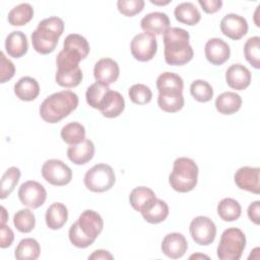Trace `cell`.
I'll list each match as a JSON object with an SVG mask.
<instances>
[{
    "instance_id": "cell-45",
    "label": "cell",
    "mask_w": 260,
    "mask_h": 260,
    "mask_svg": "<svg viewBox=\"0 0 260 260\" xmlns=\"http://www.w3.org/2000/svg\"><path fill=\"white\" fill-rule=\"evenodd\" d=\"M198 3L206 13H215L222 6L221 0H198Z\"/></svg>"
},
{
    "instance_id": "cell-33",
    "label": "cell",
    "mask_w": 260,
    "mask_h": 260,
    "mask_svg": "<svg viewBox=\"0 0 260 260\" xmlns=\"http://www.w3.org/2000/svg\"><path fill=\"white\" fill-rule=\"evenodd\" d=\"M217 214L224 221H235L242 213L240 203L233 198H223L217 204Z\"/></svg>"
},
{
    "instance_id": "cell-46",
    "label": "cell",
    "mask_w": 260,
    "mask_h": 260,
    "mask_svg": "<svg viewBox=\"0 0 260 260\" xmlns=\"http://www.w3.org/2000/svg\"><path fill=\"white\" fill-rule=\"evenodd\" d=\"M259 211H260V201L256 200L252 202L248 207V216L251 221H253L255 224H259Z\"/></svg>"
},
{
    "instance_id": "cell-47",
    "label": "cell",
    "mask_w": 260,
    "mask_h": 260,
    "mask_svg": "<svg viewBox=\"0 0 260 260\" xmlns=\"http://www.w3.org/2000/svg\"><path fill=\"white\" fill-rule=\"evenodd\" d=\"M113 255L107 251V250H102V249H99V250H95L93 251L89 256H88V259H94V260H100V259H103V260H107V259H113Z\"/></svg>"
},
{
    "instance_id": "cell-17",
    "label": "cell",
    "mask_w": 260,
    "mask_h": 260,
    "mask_svg": "<svg viewBox=\"0 0 260 260\" xmlns=\"http://www.w3.org/2000/svg\"><path fill=\"white\" fill-rule=\"evenodd\" d=\"M162 253L172 259H179L186 253L188 242L181 233H170L165 236L160 245Z\"/></svg>"
},
{
    "instance_id": "cell-44",
    "label": "cell",
    "mask_w": 260,
    "mask_h": 260,
    "mask_svg": "<svg viewBox=\"0 0 260 260\" xmlns=\"http://www.w3.org/2000/svg\"><path fill=\"white\" fill-rule=\"evenodd\" d=\"M14 240V234L12 230L6 225L1 224V236H0V247L2 249H5L7 247H10Z\"/></svg>"
},
{
    "instance_id": "cell-35",
    "label": "cell",
    "mask_w": 260,
    "mask_h": 260,
    "mask_svg": "<svg viewBox=\"0 0 260 260\" xmlns=\"http://www.w3.org/2000/svg\"><path fill=\"white\" fill-rule=\"evenodd\" d=\"M185 104L183 92L177 93H158L157 105L167 113H176L180 111Z\"/></svg>"
},
{
    "instance_id": "cell-12",
    "label": "cell",
    "mask_w": 260,
    "mask_h": 260,
    "mask_svg": "<svg viewBox=\"0 0 260 260\" xmlns=\"http://www.w3.org/2000/svg\"><path fill=\"white\" fill-rule=\"evenodd\" d=\"M130 51L132 56L140 62L151 60L157 51L155 37L145 32L136 35L131 41Z\"/></svg>"
},
{
    "instance_id": "cell-20",
    "label": "cell",
    "mask_w": 260,
    "mask_h": 260,
    "mask_svg": "<svg viewBox=\"0 0 260 260\" xmlns=\"http://www.w3.org/2000/svg\"><path fill=\"white\" fill-rule=\"evenodd\" d=\"M94 151L93 142L85 138L77 144L70 145L67 148V156L75 165H85L93 157Z\"/></svg>"
},
{
    "instance_id": "cell-14",
    "label": "cell",
    "mask_w": 260,
    "mask_h": 260,
    "mask_svg": "<svg viewBox=\"0 0 260 260\" xmlns=\"http://www.w3.org/2000/svg\"><path fill=\"white\" fill-rule=\"evenodd\" d=\"M236 185L241 190H246L254 194L260 193V169L253 167H242L234 176Z\"/></svg>"
},
{
    "instance_id": "cell-15",
    "label": "cell",
    "mask_w": 260,
    "mask_h": 260,
    "mask_svg": "<svg viewBox=\"0 0 260 260\" xmlns=\"http://www.w3.org/2000/svg\"><path fill=\"white\" fill-rule=\"evenodd\" d=\"M205 57L213 65H221L230 59L231 49L226 42L219 38L209 39L204 47Z\"/></svg>"
},
{
    "instance_id": "cell-26",
    "label": "cell",
    "mask_w": 260,
    "mask_h": 260,
    "mask_svg": "<svg viewBox=\"0 0 260 260\" xmlns=\"http://www.w3.org/2000/svg\"><path fill=\"white\" fill-rule=\"evenodd\" d=\"M68 218V210L67 207L61 202L52 203L45 215L46 224L51 230H59L61 229L67 221Z\"/></svg>"
},
{
    "instance_id": "cell-10",
    "label": "cell",
    "mask_w": 260,
    "mask_h": 260,
    "mask_svg": "<svg viewBox=\"0 0 260 260\" xmlns=\"http://www.w3.org/2000/svg\"><path fill=\"white\" fill-rule=\"evenodd\" d=\"M190 235L193 241L200 246H208L213 243L216 236V226L207 216H196L190 222Z\"/></svg>"
},
{
    "instance_id": "cell-40",
    "label": "cell",
    "mask_w": 260,
    "mask_h": 260,
    "mask_svg": "<svg viewBox=\"0 0 260 260\" xmlns=\"http://www.w3.org/2000/svg\"><path fill=\"white\" fill-rule=\"evenodd\" d=\"M244 55L246 60L255 68H260V38L251 37L244 45Z\"/></svg>"
},
{
    "instance_id": "cell-31",
    "label": "cell",
    "mask_w": 260,
    "mask_h": 260,
    "mask_svg": "<svg viewBox=\"0 0 260 260\" xmlns=\"http://www.w3.org/2000/svg\"><path fill=\"white\" fill-rule=\"evenodd\" d=\"M111 90L109 85L103 84L101 82H94L91 85H89L85 92V99L88 106H90L93 109L101 110L105 100L107 98L108 92Z\"/></svg>"
},
{
    "instance_id": "cell-11",
    "label": "cell",
    "mask_w": 260,
    "mask_h": 260,
    "mask_svg": "<svg viewBox=\"0 0 260 260\" xmlns=\"http://www.w3.org/2000/svg\"><path fill=\"white\" fill-rule=\"evenodd\" d=\"M17 194L20 202L32 209L41 207L47 199L45 187L41 183L32 180L22 183Z\"/></svg>"
},
{
    "instance_id": "cell-24",
    "label": "cell",
    "mask_w": 260,
    "mask_h": 260,
    "mask_svg": "<svg viewBox=\"0 0 260 260\" xmlns=\"http://www.w3.org/2000/svg\"><path fill=\"white\" fill-rule=\"evenodd\" d=\"M184 81L180 75L174 72H164L156 79L158 93L183 92Z\"/></svg>"
},
{
    "instance_id": "cell-19",
    "label": "cell",
    "mask_w": 260,
    "mask_h": 260,
    "mask_svg": "<svg viewBox=\"0 0 260 260\" xmlns=\"http://www.w3.org/2000/svg\"><path fill=\"white\" fill-rule=\"evenodd\" d=\"M251 72L243 64L231 65L225 71V81L228 85L236 90H244L251 83Z\"/></svg>"
},
{
    "instance_id": "cell-42",
    "label": "cell",
    "mask_w": 260,
    "mask_h": 260,
    "mask_svg": "<svg viewBox=\"0 0 260 260\" xmlns=\"http://www.w3.org/2000/svg\"><path fill=\"white\" fill-rule=\"evenodd\" d=\"M144 4L143 0H119L117 2V8L123 15L131 17L141 12Z\"/></svg>"
},
{
    "instance_id": "cell-6",
    "label": "cell",
    "mask_w": 260,
    "mask_h": 260,
    "mask_svg": "<svg viewBox=\"0 0 260 260\" xmlns=\"http://www.w3.org/2000/svg\"><path fill=\"white\" fill-rule=\"evenodd\" d=\"M198 166L189 157H178L173 165V171L169 176L171 187L179 193L192 191L198 182Z\"/></svg>"
},
{
    "instance_id": "cell-41",
    "label": "cell",
    "mask_w": 260,
    "mask_h": 260,
    "mask_svg": "<svg viewBox=\"0 0 260 260\" xmlns=\"http://www.w3.org/2000/svg\"><path fill=\"white\" fill-rule=\"evenodd\" d=\"M129 98L133 104L136 105H146L152 99L151 89L142 83L133 84L128 90Z\"/></svg>"
},
{
    "instance_id": "cell-3",
    "label": "cell",
    "mask_w": 260,
    "mask_h": 260,
    "mask_svg": "<svg viewBox=\"0 0 260 260\" xmlns=\"http://www.w3.org/2000/svg\"><path fill=\"white\" fill-rule=\"evenodd\" d=\"M78 106V96L71 90H61L47 96L40 107L41 118L50 124L60 122Z\"/></svg>"
},
{
    "instance_id": "cell-1",
    "label": "cell",
    "mask_w": 260,
    "mask_h": 260,
    "mask_svg": "<svg viewBox=\"0 0 260 260\" xmlns=\"http://www.w3.org/2000/svg\"><path fill=\"white\" fill-rule=\"evenodd\" d=\"M104 228L102 216L94 210H84L77 220L70 225L68 236L71 244L77 248L92 245Z\"/></svg>"
},
{
    "instance_id": "cell-32",
    "label": "cell",
    "mask_w": 260,
    "mask_h": 260,
    "mask_svg": "<svg viewBox=\"0 0 260 260\" xmlns=\"http://www.w3.org/2000/svg\"><path fill=\"white\" fill-rule=\"evenodd\" d=\"M34 13V8L29 3H20L8 12L7 19L11 25L21 26L31 20Z\"/></svg>"
},
{
    "instance_id": "cell-25",
    "label": "cell",
    "mask_w": 260,
    "mask_h": 260,
    "mask_svg": "<svg viewBox=\"0 0 260 260\" xmlns=\"http://www.w3.org/2000/svg\"><path fill=\"white\" fill-rule=\"evenodd\" d=\"M242 98L234 91H224L215 100V108L222 115H233L242 106Z\"/></svg>"
},
{
    "instance_id": "cell-7",
    "label": "cell",
    "mask_w": 260,
    "mask_h": 260,
    "mask_svg": "<svg viewBox=\"0 0 260 260\" xmlns=\"http://www.w3.org/2000/svg\"><path fill=\"white\" fill-rule=\"evenodd\" d=\"M246 247V236L238 228L223 231L217 246V257L220 260H239Z\"/></svg>"
},
{
    "instance_id": "cell-18",
    "label": "cell",
    "mask_w": 260,
    "mask_h": 260,
    "mask_svg": "<svg viewBox=\"0 0 260 260\" xmlns=\"http://www.w3.org/2000/svg\"><path fill=\"white\" fill-rule=\"evenodd\" d=\"M170 24L168 14L159 11L146 14L140 21V26L143 31L154 37L165 34L170 28Z\"/></svg>"
},
{
    "instance_id": "cell-49",
    "label": "cell",
    "mask_w": 260,
    "mask_h": 260,
    "mask_svg": "<svg viewBox=\"0 0 260 260\" xmlns=\"http://www.w3.org/2000/svg\"><path fill=\"white\" fill-rule=\"evenodd\" d=\"M150 2L154 5H167L169 4L171 1L170 0H166V1H156V0H150Z\"/></svg>"
},
{
    "instance_id": "cell-2",
    "label": "cell",
    "mask_w": 260,
    "mask_h": 260,
    "mask_svg": "<svg viewBox=\"0 0 260 260\" xmlns=\"http://www.w3.org/2000/svg\"><path fill=\"white\" fill-rule=\"evenodd\" d=\"M189 40V32L181 27H170L164 34V54L167 64L182 66L192 60L194 52Z\"/></svg>"
},
{
    "instance_id": "cell-4",
    "label": "cell",
    "mask_w": 260,
    "mask_h": 260,
    "mask_svg": "<svg viewBox=\"0 0 260 260\" xmlns=\"http://www.w3.org/2000/svg\"><path fill=\"white\" fill-rule=\"evenodd\" d=\"M64 31V21L57 16H51L39 22L37 28L31 32V45L36 52L47 55L52 53L59 38Z\"/></svg>"
},
{
    "instance_id": "cell-43",
    "label": "cell",
    "mask_w": 260,
    "mask_h": 260,
    "mask_svg": "<svg viewBox=\"0 0 260 260\" xmlns=\"http://www.w3.org/2000/svg\"><path fill=\"white\" fill-rule=\"evenodd\" d=\"M15 73V66L14 64L6 58L3 52L0 53V82L5 83L6 81L10 80Z\"/></svg>"
},
{
    "instance_id": "cell-13",
    "label": "cell",
    "mask_w": 260,
    "mask_h": 260,
    "mask_svg": "<svg viewBox=\"0 0 260 260\" xmlns=\"http://www.w3.org/2000/svg\"><path fill=\"white\" fill-rule=\"evenodd\" d=\"M221 32L235 41L241 40L248 32V22L246 18L236 13H229L220 20Z\"/></svg>"
},
{
    "instance_id": "cell-8",
    "label": "cell",
    "mask_w": 260,
    "mask_h": 260,
    "mask_svg": "<svg viewBox=\"0 0 260 260\" xmlns=\"http://www.w3.org/2000/svg\"><path fill=\"white\" fill-rule=\"evenodd\" d=\"M83 182L89 191L102 193L110 190L114 186L116 175L110 165L96 164L85 173Z\"/></svg>"
},
{
    "instance_id": "cell-48",
    "label": "cell",
    "mask_w": 260,
    "mask_h": 260,
    "mask_svg": "<svg viewBox=\"0 0 260 260\" xmlns=\"http://www.w3.org/2000/svg\"><path fill=\"white\" fill-rule=\"evenodd\" d=\"M1 213H2V215H1V224H5V222L8 219V214H7L6 209H5L4 206H1Z\"/></svg>"
},
{
    "instance_id": "cell-16",
    "label": "cell",
    "mask_w": 260,
    "mask_h": 260,
    "mask_svg": "<svg viewBox=\"0 0 260 260\" xmlns=\"http://www.w3.org/2000/svg\"><path fill=\"white\" fill-rule=\"evenodd\" d=\"M119 74V65L111 58H102L94 64L93 76L98 82L110 85L117 81Z\"/></svg>"
},
{
    "instance_id": "cell-30",
    "label": "cell",
    "mask_w": 260,
    "mask_h": 260,
    "mask_svg": "<svg viewBox=\"0 0 260 260\" xmlns=\"http://www.w3.org/2000/svg\"><path fill=\"white\" fill-rule=\"evenodd\" d=\"M41 254V247L32 238L22 239L15 248L14 256L18 260H36Z\"/></svg>"
},
{
    "instance_id": "cell-23",
    "label": "cell",
    "mask_w": 260,
    "mask_h": 260,
    "mask_svg": "<svg viewBox=\"0 0 260 260\" xmlns=\"http://www.w3.org/2000/svg\"><path fill=\"white\" fill-rule=\"evenodd\" d=\"M156 199L155 193L148 187L139 186L134 188L129 195V202L136 211H143Z\"/></svg>"
},
{
    "instance_id": "cell-36",
    "label": "cell",
    "mask_w": 260,
    "mask_h": 260,
    "mask_svg": "<svg viewBox=\"0 0 260 260\" xmlns=\"http://www.w3.org/2000/svg\"><path fill=\"white\" fill-rule=\"evenodd\" d=\"M83 78L82 71L79 66L68 70H57L55 75L56 82L63 87L72 88L77 86Z\"/></svg>"
},
{
    "instance_id": "cell-50",
    "label": "cell",
    "mask_w": 260,
    "mask_h": 260,
    "mask_svg": "<svg viewBox=\"0 0 260 260\" xmlns=\"http://www.w3.org/2000/svg\"><path fill=\"white\" fill-rule=\"evenodd\" d=\"M192 258H206V259H208V256H205V255H200V254H195V255H192V256H190V259H192Z\"/></svg>"
},
{
    "instance_id": "cell-9",
    "label": "cell",
    "mask_w": 260,
    "mask_h": 260,
    "mask_svg": "<svg viewBox=\"0 0 260 260\" xmlns=\"http://www.w3.org/2000/svg\"><path fill=\"white\" fill-rule=\"evenodd\" d=\"M43 178L53 186H65L72 179L71 169L62 160L51 158L46 160L41 170Z\"/></svg>"
},
{
    "instance_id": "cell-37",
    "label": "cell",
    "mask_w": 260,
    "mask_h": 260,
    "mask_svg": "<svg viewBox=\"0 0 260 260\" xmlns=\"http://www.w3.org/2000/svg\"><path fill=\"white\" fill-rule=\"evenodd\" d=\"M20 179V170L16 167L8 168L1 178L0 198L5 199L14 190Z\"/></svg>"
},
{
    "instance_id": "cell-39",
    "label": "cell",
    "mask_w": 260,
    "mask_h": 260,
    "mask_svg": "<svg viewBox=\"0 0 260 260\" xmlns=\"http://www.w3.org/2000/svg\"><path fill=\"white\" fill-rule=\"evenodd\" d=\"M190 93L197 102L207 103L213 96V88L207 81L196 79L190 85Z\"/></svg>"
},
{
    "instance_id": "cell-38",
    "label": "cell",
    "mask_w": 260,
    "mask_h": 260,
    "mask_svg": "<svg viewBox=\"0 0 260 260\" xmlns=\"http://www.w3.org/2000/svg\"><path fill=\"white\" fill-rule=\"evenodd\" d=\"M13 224L20 233H29L36 225V217L30 209H20L13 216Z\"/></svg>"
},
{
    "instance_id": "cell-21",
    "label": "cell",
    "mask_w": 260,
    "mask_h": 260,
    "mask_svg": "<svg viewBox=\"0 0 260 260\" xmlns=\"http://www.w3.org/2000/svg\"><path fill=\"white\" fill-rule=\"evenodd\" d=\"M28 49L26 36L20 30L11 31L5 40V50L8 56L12 58H20L24 56Z\"/></svg>"
},
{
    "instance_id": "cell-22",
    "label": "cell",
    "mask_w": 260,
    "mask_h": 260,
    "mask_svg": "<svg viewBox=\"0 0 260 260\" xmlns=\"http://www.w3.org/2000/svg\"><path fill=\"white\" fill-rule=\"evenodd\" d=\"M14 93L21 101L31 102L40 93L39 82L30 76H23L14 84Z\"/></svg>"
},
{
    "instance_id": "cell-28",
    "label": "cell",
    "mask_w": 260,
    "mask_h": 260,
    "mask_svg": "<svg viewBox=\"0 0 260 260\" xmlns=\"http://www.w3.org/2000/svg\"><path fill=\"white\" fill-rule=\"evenodd\" d=\"M174 14L179 22L187 25H195L201 19V13L192 2H182L175 7Z\"/></svg>"
},
{
    "instance_id": "cell-27",
    "label": "cell",
    "mask_w": 260,
    "mask_h": 260,
    "mask_svg": "<svg viewBox=\"0 0 260 260\" xmlns=\"http://www.w3.org/2000/svg\"><path fill=\"white\" fill-rule=\"evenodd\" d=\"M124 109L125 101L123 95L116 90H110L100 111L106 118H116L122 114Z\"/></svg>"
},
{
    "instance_id": "cell-34",
    "label": "cell",
    "mask_w": 260,
    "mask_h": 260,
    "mask_svg": "<svg viewBox=\"0 0 260 260\" xmlns=\"http://www.w3.org/2000/svg\"><path fill=\"white\" fill-rule=\"evenodd\" d=\"M60 135L67 144H77L85 139V128L78 122H70L62 127Z\"/></svg>"
},
{
    "instance_id": "cell-5",
    "label": "cell",
    "mask_w": 260,
    "mask_h": 260,
    "mask_svg": "<svg viewBox=\"0 0 260 260\" xmlns=\"http://www.w3.org/2000/svg\"><path fill=\"white\" fill-rule=\"evenodd\" d=\"M89 54V44L78 34L68 35L63 43V50L57 55V70H68L79 66V62Z\"/></svg>"
},
{
    "instance_id": "cell-29",
    "label": "cell",
    "mask_w": 260,
    "mask_h": 260,
    "mask_svg": "<svg viewBox=\"0 0 260 260\" xmlns=\"http://www.w3.org/2000/svg\"><path fill=\"white\" fill-rule=\"evenodd\" d=\"M140 213L145 221L149 223H159L166 220L168 217L169 206L164 200L156 198L152 204H150Z\"/></svg>"
}]
</instances>
